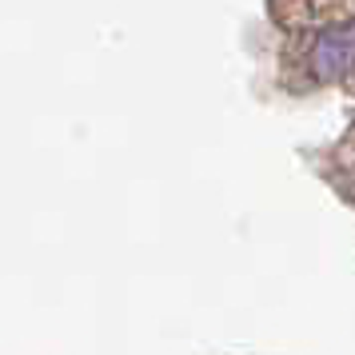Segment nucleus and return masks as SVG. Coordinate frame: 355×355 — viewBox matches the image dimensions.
Wrapping results in <instances>:
<instances>
[{
  "label": "nucleus",
  "instance_id": "obj_1",
  "mask_svg": "<svg viewBox=\"0 0 355 355\" xmlns=\"http://www.w3.org/2000/svg\"><path fill=\"white\" fill-rule=\"evenodd\" d=\"M284 33V80L295 92L343 88L355 92V28L352 24H304Z\"/></svg>",
  "mask_w": 355,
  "mask_h": 355
}]
</instances>
